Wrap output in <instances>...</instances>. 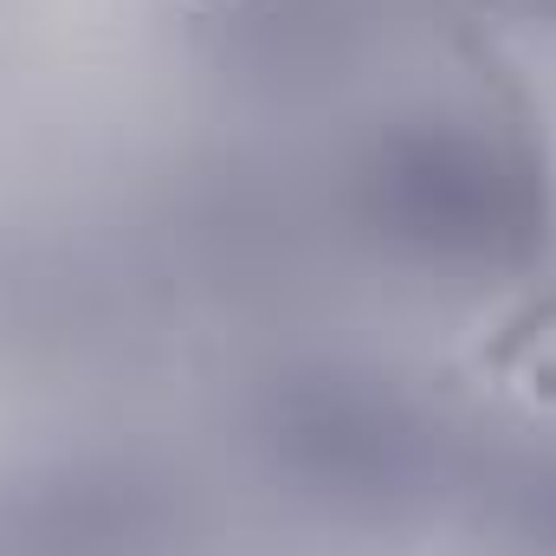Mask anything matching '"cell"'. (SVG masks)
<instances>
[{"mask_svg": "<svg viewBox=\"0 0 556 556\" xmlns=\"http://www.w3.org/2000/svg\"><path fill=\"white\" fill-rule=\"evenodd\" d=\"M389 188H402V207L420 233H472V240L492 233L511 201V181L472 142H415L389 168Z\"/></svg>", "mask_w": 556, "mask_h": 556, "instance_id": "1", "label": "cell"}]
</instances>
